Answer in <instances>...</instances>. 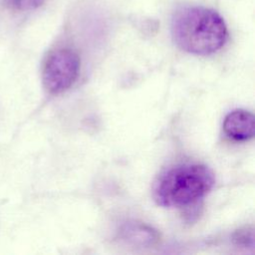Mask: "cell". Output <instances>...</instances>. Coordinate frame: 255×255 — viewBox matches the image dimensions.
Masks as SVG:
<instances>
[{
    "label": "cell",
    "instance_id": "obj_1",
    "mask_svg": "<svg viewBox=\"0 0 255 255\" xmlns=\"http://www.w3.org/2000/svg\"><path fill=\"white\" fill-rule=\"evenodd\" d=\"M171 36L182 50L195 55H209L223 47L227 28L214 10L200 6L178 8L171 18Z\"/></svg>",
    "mask_w": 255,
    "mask_h": 255
},
{
    "label": "cell",
    "instance_id": "obj_2",
    "mask_svg": "<svg viewBox=\"0 0 255 255\" xmlns=\"http://www.w3.org/2000/svg\"><path fill=\"white\" fill-rule=\"evenodd\" d=\"M214 181V174L206 165L180 164L165 170L156 178L152 187V195L160 206H185L207 194Z\"/></svg>",
    "mask_w": 255,
    "mask_h": 255
},
{
    "label": "cell",
    "instance_id": "obj_3",
    "mask_svg": "<svg viewBox=\"0 0 255 255\" xmlns=\"http://www.w3.org/2000/svg\"><path fill=\"white\" fill-rule=\"evenodd\" d=\"M80 58L70 49H59L52 52L46 59L42 78L46 90L58 95L68 90L78 78Z\"/></svg>",
    "mask_w": 255,
    "mask_h": 255
},
{
    "label": "cell",
    "instance_id": "obj_4",
    "mask_svg": "<svg viewBox=\"0 0 255 255\" xmlns=\"http://www.w3.org/2000/svg\"><path fill=\"white\" fill-rule=\"evenodd\" d=\"M255 120L252 113L238 109L230 112L224 120L225 133L235 140H247L254 135Z\"/></svg>",
    "mask_w": 255,
    "mask_h": 255
},
{
    "label": "cell",
    "instance_id": "obj_5",
    "mask_svg": "<svg viewBox=\"0 0 255 255\" xmlns=\"http://www.w3.org/2000/svg\"><path fill=\"white\" fill-rule=\"evenodd\" d=\"M122 233L125 240H128L135 245H152L158 240V234L156 231L144 224L136 222L126 224L122 230Z\"/></svg>",
    "mask_w": 255,
    "mask_h": 255
},
{
    "label": "cell",
    "instance_id": "obj_6",
    "mask_svg": "<svg viewBox=\"0 0 255 255\" xmlns=\"http://www.w3.org/2000/svg\"><path fill=\"white\" fill-rule=\"evenodd\" d=\"M45 0H12L13 6L21 11L34 10L40 7Z\"/></svg>",
    "mask_w": 255,
    "mask_h": 255
},
{
    "label": "cell",
    "instance_id": "obj_7",
    "mask_svg": "<svg viewBox=\"0 0 255 255\" xmlns=\"http://www.w3.org/2000/svg\"><path fill=\"white\" fill-rule=\"evenodd\" d=\"M235 240L238 244H247V241L253 243V232L252 230H240L237 232Z\"/></svg>",
    "mask_w": 255,
    "mask_h": 255
}]
</instances>
